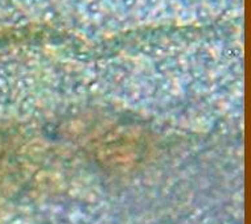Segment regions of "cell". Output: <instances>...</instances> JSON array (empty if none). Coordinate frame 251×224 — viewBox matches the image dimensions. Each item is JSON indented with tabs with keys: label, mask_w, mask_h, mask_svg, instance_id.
Masks as SVG:
<instances>
[]
</instances>
